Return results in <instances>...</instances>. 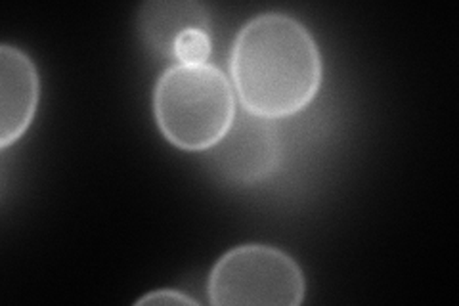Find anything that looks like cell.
Segmentation results:
<instances>
[{
  "label": "cell",
  "instance_id": "obj_8",
  "mask_svg": "<svg viewBox=\"0 0 459 306\" xmlns=\"http://www.w3.org/2000/svg\"><path fill=\"white\" fill-rule=\"evenodd\" d=\"M136 304H197V301L180 293L177 289H157L138 299Z\"/></svg>",
  "mask_w": 459,
  "mask_h": 306
},
{
  "label": "cell",
  "instance_id": "obj_3",
  "mask_svg": "<svg viewBox=\"0 0 459 306\" xmlns=\"http://www.w3.org/2000/svg\"><path fill=\"white\" fill-rule=\"evenodd\" d=\"M207 293L217 306H299L307 280L299 262L280 247L243 243L214 262Z\"/></svg>",
  "mask_w": 459,
  "mask_h": 306
},
{
  "label": "cell",
  "instance_id": "obj_5",
  "mask_svg": "<svg viewBox=\"0 0 459 306\" xmlns=\"http://www.w3.org/2000/svg\"><path fill=\"white\" fill-rule=\"evenodd\" d=\"M40 81L35 62L22 48L0 47V148L23 138L39 108Z\"/></svg>",
  "mask_w": 459,
  "mask_h": 306
},
{
  "label": "cell",
  "instance_id": "obj_2",
  "mask_svg": "<svg viewBox=\"0 0 459 306\" xmlns=\"http://www.w3.org/2000/svg\"><path fill=\"white\" fill-rule=\"evenodd\" d=\"M153 115L167 142L182 152H209L232 127V81L212 64H172L153 89Z\"/></svg>",
  "mask_w": 459,
  "mask_h": 306
},
{
  "label": "cell",
  "instance_id": "obj_4",
  "mask_svg": "<svg viewBox=\"0 0 459 306\" xmlns=\"http://www.w3.org/2000/svg\"><path fill=\"white\" fill-rule=\"evenodd\" d=\"M209 163L234 186H255L274 174L281 163V136L276 121L243 109L232 127L214 144Z\"/></svg>",
  "mask_w": 459,
  "mask_h": 306
},
{
  "label": "cell",
  "instance_id": "obj_1",
  "mask_svg": "<svg viewBox=\"0 0 459 306\" xmlns=\"http://www.w3.org/2000/svg\"><path fill=\"white\" fill-rule=\"evenodd\" d=\"M230 81L246 111L272 121L291 118L320 92L324 60L318 42L290 13H258L234 39Z\"/></svg>",
  "mask_w": 459,
  "mask_h": 306
},
{
  "label": "cell",
  "instance_id": "obj_6",
  "mask_svg": "<svg viewBox=\"0 0 459 306\" xmlns=\"http://www.w3.org/2000/svg\"><path fill=\"white\" fill-rule=\"evenodd\" d=\"M192 27L211 29L209 12L199 3H148L140 8L138 29L146 45L172 60L177 39Z\"/></svg>",
  "mask_w": 459,
  "mask_h": 306
},
{
  "label": "cell",
  "instance_id": "obj_7",
  "mask_svg": "<svg viewBox=\"0 0 459 306\" xmlns=\"http://www.w3.org/2000/svg\"><path fill=\"white\" fill-rule=\"evenodd\" d=\"M212 52V40L209 35V29L192 27L184 31L177 42L175 50H172V60L178 64H207Z\"/></svg>",
  "mask_w": 459,
  "mask_h": 306
}]
</instances>
